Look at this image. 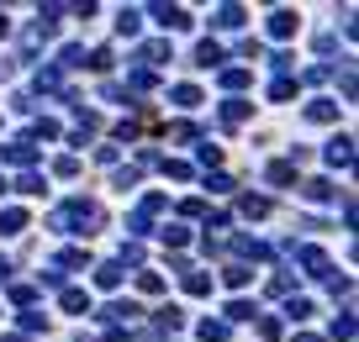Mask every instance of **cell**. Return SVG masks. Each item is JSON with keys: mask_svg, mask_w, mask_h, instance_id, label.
<instances>
[]
</instances>
